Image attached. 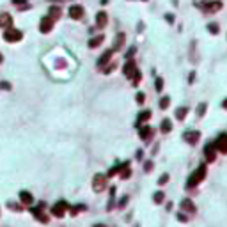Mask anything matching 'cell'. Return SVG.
<instances>
[{
  "mask_svg": "<svg viewBox=\"0 0 227 227\" xmlns=\"http://www.w3.org/2000/svg\"><path fill=\"white\" fill-rule=\"evenodd\" d=\"M7 206H9V208H12L14 211H21V209H23V206H18V204H12V202H9Z\"/></svg>",
  "mask_w": 227,
  "mask_h": 227,
  "instance_id": "obj_31",
  "label": "cell"
},
{
  "mask_svg": "<svg viewBox=\"0 0 227 227\" xmlns=\"http://www.w3.org/2000/svg\"><path fill=\"white\" fill-rule=\"evenodd\" d=\"M224 107H225V108H227V100H225V101H224Z\"/></svg>",
  "mask_w": 227,
  "mask_h": 227,
  "instance_id": "obj_38",
  "label": "cell"
},
{
  "mask_svg": "<svg viewBox=\"0 0 227 227\" xmlns=\"http://www.w3.org/2000/svg\"><path fill=\"white\" fill-rule=\"evenodd\" d=\"M11 16L9 14H5V12H4V14H0V27H7V25H11Z\"/></svg>",
  "mask_w": 227,
  "mask_h": 227,
  "instance_id": "obj_16",
  "label": "cell"
},
{
  "mask_svg": "<svg viewBox=\"0 0 227 227\" xmlns=\"http://www.w3.org/2000/svg\"><path fill=\"white\" fill-rule=\"evenodd\" d=\"M206 172H208V170H206V165H201V167L195 170V172H194V174L188 177L186 188H194V186H197L201 181H202V179H204V177H206Z\"/></svg>",
  "mask_w": 227,
  "mask_h": 227,
  "instance_id": "obj_1",
  "label": "cell"
},
{
  "mask_svg": "<svg viewBox=\"0 0 227 227\" xmlns=\"http://www.w3.org/2000/svg\"><path fill=\"white\" fill-rule=\"evenodd\" d=\"M110 55H112V52H105L103 55H101V59H100V66H101V64H105V62L110 61Z\"/></svg>",
  "mask_w": 227,
  "mask_h": 227,
  "instance_id": "obj_21",
  "label": "cell"
},
{
  "mask_svg": "<svg viewBox=\"0 0 227 227\" xmlns=\"http://www.w3.org/2000/svg\"><path fill=\"white\" fill-rule=\"evenodd\" d=\"M50 14H55L53 18H57V16L61 14V9H59V7H52V9H50Z\"/></svg>",
  "mask_w": 227,
  "mask_h": 227,
  "instance_id": "obj_29",
  "label": "cell"
},
{
  "mask_svg": "<svg viewBox=\"0 0 227 227\" xmlns=\"http://www.w3.org/2000/svg\"><path fill=\"white\" fill-rule=\"evenodd\" d=\"M4 39H5V41H18V39H21V30L7 29V30L4 32Z\"/></svg>",
  "mask_w": 227,
  "mask_h": 227,
  "instance_id": "obj_5",
  "label": "cell"
},
{
  "mask_svg": "<svg viewBox=\"0 0 227 227\" xmlns=\"http://www.w3.org/2000/svg\"><path fill=\"white\" fill-rule=\"evenodd\" d=\"M137 103H144V94L142 93L137 94Z\"/></svg>",
  "mask_w": 227,
  "mask_h": 227,
  "instance_id": "obj_34",
  "label": "cell"
},
{
  "mask_svg": "<svg viewBox=\"0 0 227 227\" xmlns=\"http://www.w3.org/2000/svg\"><path fill=\"white\" fill-rule=\"evenodd\" d=\"M68 209H69V204H68L66 201H59L57 204H53V208L50 209V211H52L53 217L62 218L64 215H66V213H68Z\"/></svg>",
  "mask_w": 227,
  "mask_h": 227,
  "instance_id": "obj_3",
  "label": "cell"
},
{
  "mask_svg": "<svg viewBox=\"0 0 227 227\" xmlns=\"http://www.w3.org/2000/svg\"><path fill=\"white\" fill-rule=\"evenodd\" d=\"M130 176H131V169H130V163L126 162V163H123L119 167V177L121 179H128Z\"/></svg>",
  "mask_w": 227,
  "mask_h": 227,
  "instance_id": "obj_9",
  "label": "cell"
},
{
  "mask_svg": "<svg viewBox=\"0 0 227 227\" xmlns=\"http://www.w3.org/2000/svg\"><path fill=\"white\" fill-rule=\"evenodd\" d=\"M206 108H208L206 103H201V105H199V108H197V115H199V117H202V115H204V112H206Z\"/></svg>",
  "mask_w": 227,
  "mask_h": 227,
  "instance_id": "obj_22",
  "label": "cell"
},
{
  "mask_svg": "<svg viewBox=\"0 0 227 227\" xmlns=\"http://www.w3.org/2000/svg\"><path fill=\"white\" fill-rule=\"evenodd\" d=\"M147 119H151V110H144V112L138 115V119H137V126H140V124L147 121Z\"/></svg>",
  "mask_w": 227,
  "mask_h": 227,
  "instance_id": "obj_15",
  "label": "cell"
},
{
  "mask_svg": "<svg viewBox=\"0 0 227 227\" xmlns=\"http://www.w3.org/2000/svg\"><path fill=\"white\" fill-rule=\"evenodd\" d=\"M96 23H98V27H105V25H107V14H105V12H100L98 18H96Z\"/></svg>",
  "mask_w": 227,
  "mask_h": 227,
  "instance_id": "obj_18",
  "label": "cell"
},
{
  "mask_svg": "<svg viewBox=\"0 0 227 227\" xmlns=\"http://www.w3.org/2000/svg\"><path fill=\"white\" fill-rule=\"evenodd\" d=\"M179 209L186 211V213H195V204L192 202V199H183L179 204Z\"/></svg>",
  "mask_w": 227,
  "mask_h": 227,
  "instance_id": "obj_6",
  "label": "cell"
},
{
  "mask_svg": "<svg viewBox=\"0 0 227 227\" xmlns=\"http://www.w3.org/2000/svg\"><path fill=\"white\" fill-rule=\"evenodd\" d=\"M123 41H124V36H123V34H121V36H117V39H115V50L123 44Z\"/></svg>",
  "mask_w": 227,
  "mask_h": 227,
  "instance_id": "obj_26",
  "label": "cell"
},
{
  "mask_svg": "<svg viewBox=\"0 0 227 227\" xmlns=\"http://www.w3.org/2000/svg\"><path fill=\"white\" fill-rule=\"evenodd\" d=\"M52 27H53V21L50 20V16H46V18H43L41 20V32H50L52 30Z\"/></svg>",
  "mask_w": 227,
  "mask_h": 227,
  "instance_id": "obj_13",
  "label": "cell"
},
{
  "mask_svg": "<svg viewBox=\"0 0 227 227\" xmlns=\"http://www.w3.org/2000/svg\"><path fill=\"white\" fill-rule=\"evenodd\" d=\"M0 87H2V89H11V85L7 82H2V83H0Z\"/></svg>",
  "mask_w": 227,
  "mask_h": 227,
  "instance_id": "obj_35",
  "label": "cell"
},
{
  "mask_svg": "<svg viewBox=\"0 0 227 227\" xmlns=\"http://www.w3.org/2000/svg\"><path fill=\"white\" fill-rule=\"evenodd\" d=\"M0 62H2V55H0Z\"/></svg>",
  "mask_w": 227,
  "mask_h": 227,
  "instance_id": "obj_39",
  "label": "cell"
},
{
  "mask_svg": "<svg viewBox=\"0 0 227 227\" xmlns=\"http://www.w3.org/2000/svg\"><path fill=\"white\" fill-rule=\"evenodd\" d=\"M177 220H181V222H186V220H188V217H186V215H183V213L179 211V213H177Z\"/></svg>",
  "mask_w": 227,
  "mask_h": 227,
  "instance_id": "obj_33",
  "label": "cell"
},
{
  "mask_svg": "<svg viewBox=\"0 0 227 227\" xmlns=\"http://www.w3.org/2000/svg\"><path fill=\"white\" fill-rule=\"evenodd\" d=\"M20 202H21V206H23V204H27V206L34 204V197H32L30 192H27V190H21V192H20Z\"/></svg>",
  "mask_w": 227,
  "mask_h": 227,
  "instance_id": "obj_8",
  "label": "cell"
},
{
  "mask_svg": "<svg viewBox=\"0 0 227 227\" xmlns=\"http://www.w3.org/2000/svg\"><path fill=\"white\" fill-rule=\"evenodd\" d=\"M94 227H107V225H103V224H96Z\"/></svg>",
  "mask_w": 227,
  "mask_h": 227,
  "instance_id": "obj_37",
  "label": "cell"
},
{
  "mask_svg": "<svg viewBox=\"0 0 227 227\" xmlns=\"http://www.w3.org/2000/svg\"><path fill=\"white\" fill-rule=\"evenodd\" d=\"M126 204H128V197H123V199L117 202V206H119V208H124Z\"/></svg>",
  "mask_w": 227,
  "mask_h": 227,
  "instance_id": "obj_28",
  "label": "cell"
},
{
  "mask_svg": "<svg viewBox=\"0 0 227 227\" xmlns=\"http://www.w3.org/2000/svg\"><path fill=\"white\" fill-rule=\"evenodd\" d=\"M69 16L75 18V20L82 18V16H83V7H82V5H73L71 9H69Z\"/></svg>",
  "mask_w": 227,
  "mask_h": 227,
  "instance_id": "obj_11",
  "label": "cell"
},
{
  "mask_svg": "<svg viewBox=\"0 0 227 227\" xmlns=\"http://www.w3.org/2000/svg\"><path fill=\"white\" fill-rule=\"evenodd\" d=\"M204 156H206L208 162H215V158H217V149H215V145L208 144L206 147H204Z\"/></svg>",
  "mask_w": 227,
  "mask_h": 227,
  "instance_id": "obj_7",
  "label": "cell"
},
{
  "mask_svg": "<svg viewBox=\"0 0 227 227\" xmlns=\"http://www.w3.org/2000/svg\"><path fill=\"white\" fill-rule=\"evenodd\" d=\"M167 181H169V174H162L160 179H158V185H165Z\"/></svg>",
  "mask_w": 227,
  "mask_h": 227,
  "instance_id": "obj_24",
  "label": "cell"
},
{
  "mask_svg": "<svg viewBox=\"0 0 227 227\" xmlns=\"http://www.w3.org/2000/svg\"><path fill=\"white\" fill-rule=\"evenodd\" d=\"M213 145H215V149H217L218 153L227 155V133H222V135H220L217 140L213 142Z\"/></svg>",
  "mask_w": 227,
  "mask_h": 227,
  "instance_id": "obj_4",
  "label": "cell"
},
{
  "mask_svg": "<svg viewBox=\"0 0 227 227\" xmlns=\"http://www.w3.org/2000/svg\"><path fill=\"white\" fill-rule=\"evenodd\" d=\"M124 75L126 76H133V73H137V68H135V64H133V61H130L126 66H124Z\"/></svg>",
  "mask_w": 227,
  "mask_h": 227,
  "instance_id": "obj_14",
  "label": "cell"
},
{
  "mask_svg": "<svg viewBox=\"0 0 227 227\" xmlns=\"http://www.w3.org/2000/svg\"><path fill=\"white\" fill-rule=\"evenodd\" d=\"M185 138L188 144H197V140L201 138V133L199 131H188V133H185Z\"/></svg>",
  "mask_w": 227,
  "mask_h": 227,
  "instance_id": "obj_12",
  "label": "cell"
},
{
  "mask_svg": "<svg viewBox=\"0 0 227 227\" xmlns=\"http://www.w3.org/2000/svg\"><path fill=\"white\" fill-rule=\"evenodd\" d=\"M144 170H145V172H151V170H153V162H145Z\"/></svg>",
  "mask_w": 227,
  "mask_h": 227,
  "instance_id": "obj_27",
  "label": "cell"
},
{
  "mask_svg": "<svg viewBox=\"0 0 227 227\" xmlns=\"http://www.w3.org/2000/svg\"><path fill=\"white\" fill-rule=\"evenodd\" d=\"M167 21H170V23L174 21V18H172V14H167Z\"/></svg>",
  "mask_w": 227,
  "mask_h": 227,
  "instance_id": "obj_36",
  "label": "cell"
},
{
  "mask_svg": "<svg viewBox=\"0 0 227 227\" xmlns=\"http://www.w3.org/2000/svg\"><path fill=\"white\" fill-rule=\"evenodd\" d=\"M186 112H188V108H186V107H181V108H177V110H176V117H177L179 121H183V119H185V115H186Z\"/></svg>",
  "mask_w": 227,
  "mask_h": 227,
  "instance_id": "obj_19",
  "label": "cell"
},
{
  "mask_svg": "<svg viewBox=\"0 0 227 227\" xmlns=\"http://www.w3.org/2000/svg\"><path fill=\"white\" fill-rule=\"evenodd\" d=\"M107 179H108V176L107 174H96L93 177V190L94 192H103L105 188H107Z\"/></svg>",
  "mask_w": 227,
  "mask_h": 227,
  "instance_id": "obj_2",
  "label": "cell"
},
{
  "mask_svg": "<svg viewBox=\"0 0 227 227\" xmlns=\"http://www.w3.org/2000/svg\"><path fill=\"white\" fill-rule=\"evenodd\" d=\"M153 201H155L156 204H162V202L165 201V194H163V192H156L155 197H153Z\"/></svg>",
  "mask_w": 227,
  "mask_h": 227,
  "instance_id": "obj_20",
  "label": "cell"
},
{
  "mask_svg": "<svg viewBox=\"0 0 227 227\" xmlns=\"http://www.w3.org/2000/svg\"><path fill=\"white\" fill-rule=\"evenodd\" d=\"M169 101H170V100H169V98H162V100H160V107H162V108H167V107H169Z\"/></svg>",
  "mask_w": 227,
  "mask_h": 227,
  "instance_id": "obj_25",
  "label": "cell"
},
{
  "mask_svg": "<svg viewBox=\"0 0 227 227\" xmlns=\"http://www.w3.org/2000/svg\"><path fill=\"white\" fill-rule=\"evenodd\" d=\"M138 135H140L142 140H151V137H153V128H151V126H144V128H140Z\"/></svg>",
  "mask_w": 227,
  "mask_h": 227,
  "instance_id": "obj_10",
  "label": "cell"
},
{
  "mask_svg": "<svg viewBox=\"0 0 227 227\" xmlns=\"http://www.w3.org/2000/svg\"><path fill=\"white\" fill-rule=\"evenodd\" d=\"M209 30L213 32V34H217V32H218V25H217V23H211V25H209Z\"/></svg>",
  "mask_w": 227,
  "mask_h": 227,
  "instance_id": "obj_32",
  "label": "cell"
},
{
  "mask_svg": "<svg viewBox=\"0 0 227 227\" xmlns=\"http://www.w3.org/2000/svg\"><path fill=\"white\" fill-rule=\"evenodd\" d=\"M172 130V123H170V119H163L162 121V131L163 133H169Z\"/></svg>",
  "mask_w": 227,
  "mask_h": 227,
  "instance_id": "obj_17",
  "label": "cell"
},
{
  "mask_svg": "<svg viewBox=\"0 0 227 227\" xmlns=\"http://www.w3.org/2000/svg\"><path fill=\"white\" fill-rule=\"evenodd\" d=\"M162 85H163V80H162V78H156V91H158V93L162 91Z\"/></svg>",
  "mask_w": 227,
  "mask_h": 227,
  "instance_id": "obj_30",
  "label": "cell"
},
{
  "mask_svg": "<svg viewBox=\"0 0 227 227\" xmlns=\"http://www.w3.org/2000/svg\"><path fill=\"white\" fill-rule=\"evenodd\" d=\"M103 41V36H98V37H94V39H91V43H89V46L93 48V46H98L100 43Z\"/></svg>",
  "mask_w": 227,
  "mask_h": 227,
  "instance_id": "obj_23",
  "label": "cell"
}]
</instances>
